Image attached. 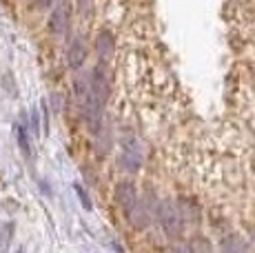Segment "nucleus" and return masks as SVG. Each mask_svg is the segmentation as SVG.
<instances>
[{
  "mask_svg": "<svg viewBox=\"0 0 255 253\" xmlns=\"http://www.w3.org/2000/svg\"><path fill=\"white\" fill-rule=\"evenodd\" d=\"M18 142H20V149L24 153H31V149H29V138H27V129L24 126H18Z\"/></svg>",
  "mask_w": 255,
  "mask_h": 253,
  "instance_id": "obj_8",
  "label": "nucleus"
},
{
  "mask_svg": "<svg viewBox=\"0 0 255 253\" xmlns=\"http://www.w3.org/2000/svg\"><path fill=\"white\" fill-rule=\"evenodd\" d=\"M114 49H116V42H114V36L109 31H100L98 33V42H96V51L100 56L102 62H107L111 56H114Z\"/></svg>",
  "mask_w": 255,
  "mask_h": 253,
  "instance_id": "obj_7",
  "label": "nucleus"
},
{
  "mask_svg": "<svg viewBox=\"0 0 255 253\" xmlns=\"http://www.w3.org/2000/svg\"><path fill=\"white\" fill-rule=\"evenodd\" d=\"M76 191H78V196H80V202L85 204V209H91V202H89V196H87V191L82 187H78L76 184Z\"/></svg>",
  "mask_w": 255,
  "mask_h": 253,
  "instance_id": "obj_9",
  "label": "nucleus"
},
{
  "mask_svg": "<svg viewBox=\"0 0 255 253\" xmlns=\"http://www.w3.org/2000/svg\"><path fill=\"white\" fill-rule=\"evenodd\" d=\"M87 60V42L82 36H73L67 42V65L71 69H80Z\"/></svg>",
  "mask_w": 255,
  "mask_h": 253,
  "instance_id": "obj_6",
  "label": "nucleus"
},
{
  "mask_svg": "<svg viewBox=\"0 0 255 253\" xmlns=\"http://www.w3.org/2000/svg\"><path fill=\"white\" fill-rule=\"evenodd\" d=\"M142 160H144V153H142V144L135 135H127L120 142V167L129 173H135L142 167Z\"/></svg>",
  "mask_w": 255,
  "mask_h": 253,
  "instance_id": "obj_4",
  "label": "nucleus"
},
{
  "mask_svg": "<svg viewBox=\"0 0 255 253\" xmlns=\"http://www.w3.org/2000/svg\"><path fill=\"white\" fill-rule=\"evenodd\" d=\"M116 200L122 207V213H125V218L129 220L131 227L144 229V225H146V211H144V207H142L140 193H138V189H135L133 182L125 180V182L118 184V187H116Z\"/></svg>",
  "mask_w": 255,
  "mask_h": 253,
  "instance_id": "obj_2",
  "label": "nucleus"
},
{
  "mask_svg": "<svg viewBox=\"0 0 255 253\" xmlns=\"http://www.w3.org/2000/svg\"><path fill=\"white\" fill-rule=\"evenodd\" d=\"M33 2H36L38 9H47V7H51L53 4V0H33Z\"/></svg>",
  "mask_w": 255,
  "mask_h": 253,
  "instance_id": "obj_10",
  "label": "nucleus"
},
{
  "mask_svg": "<svg viewBox=\"0 0 255 253\" xmlns=\"http://www.w3.org/2000/svg\"><path fill=\"white\" fill-rule=\"evenodd\" d=\"M71 27V4L69 0H62L60 4H56L49 16V31L56 38H65L69 33Z\"/></svg>",
  "mask_w": 255,
  "mask_h": 253,
  "instance_id": "obj_5",
  "label": "nucleus"
},
{
  "mask_svg": "<svg viewBox=\"0 0 255 253\" xmlns=\"http://www.w3.org/2000/svg\"><path fill=\"white\" fill-rule=\"evenodd\" d=\"M107 98H109V80H107V71L98 65L87 76L80 94L82 109H85V123L91 133H100L102 131V116H105Z\"/></svg>",
  "mask_w": 255,
  "mask_h": 253,
  "instance_id": "obj_1",
  "label": "nucleus"
},
{
  "mask_svg": "<svg viewBox=\"0 0 255 253\" xmlns=\"http://www.w3.org/2000/svg\"><path fill=\"white\" fill-rule=\"evenodd\" d=\"M155 216H158V222H160V227L164 229L166 236L180 238V233H182V213H180L178 204L173 200H162L158 204Z\"/></svg>",
  "mask_w": 255,
  "mask_h": 253,
  "instance_id": "obj_3",
  "label": "nucleus"
}]
</instances>
